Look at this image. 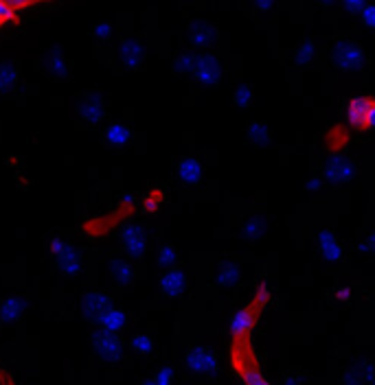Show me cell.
<instances>
[{"instance_id":"obj_1","label":"cell","mask_w":375,"mask_h":385,"mask_svg":"<svg viewBox=\"0 0 375 385\" xmlns=\"http://www.w3.org/2000/svg\"><path fill=\"white\" fill-rule=\"evenodd\" d=\"M231 366L244 385H272L261 372L259 359L253 346V337H233Z\"/></svg>"},{"instance_id":"obj_2","label":"cell","mask_w":375,"mask_h":385,"mask_svg":"<svg viewBox=\"0 0 375 385\" xmlns=\"http://www.w3.org/2000/svg\"><path fill=\"white\" fill-rule=\"evenodd\" d=\"M268 302H270V289L266 283H261L255 289L248 304H244L239 311H235V315L231 318V335L233 337H250L259 318H261L263 309L268 307Z\"/></svg>"},{"instance_id":"obj_3","label":"cell","mask_w":375,"mask_h":385,"mask_svg":"<svg viewBox=\"0 0 375 385\" xmlns=\"http://www.w3.org/2000/svg\"><path fill=\"white\" fill-rule=\"evenodd\" d=\"M51 256L55 261V267L62 276H77L79 271H81V256L77 252V247L71 243V241H66L62 237H53L51 239Z\"/></svg>"},{"instance_id":"obj_4","label":"cell","mask_w":375,"mask_h":385,"mask_svg":"<svg viewBox=\"0 0 375 385\" xmlns=\"http://www.w3.org/2000/svg\"><path fill=\"white\" fill-rule=\"evenodd\" d=\"M329 57H332V64L338 68V71H360L364 66V49L354 40H338L332 51H329Z\"/></svg>"},{"instance_id":"obj_5","label":"cell","mask_w":375,"mask_h":385,"mask_svg":"<svg viewBox=\"0 0 375 385\" xmlns=\"http://www.w3.org/2000/svg\"><path fill=\"white\" fill-rule=\"evenodd\" d=\"M121 241H123V250L129 261H143L147 254V232L143 223H123L121 228Z\"/></svg>"},{"instance_id":"obj_6","label":"cell","mask_w":375,"mask_h":385,"mask_svg":"<svg viewBox=\"0 0 375 385\" xmlns=\"http://www.w3.org/2000/svg\"><path fill=\"white\" fill-rule=\"evenodd\" d=\"M108 112V97L101 93H86L79 97L77 101V117L79 121L88 123V125H99L105 119Z\"/></svg>"},{"instance_id":"obj_7","label":"cell","mask_w":375,"mask_h":385,"mask_svg":"<svg viewBox=\"0 0 375 385\" xmlns=\"http://www.w3.org/2000/svg\"><path fill=\"white\" fill-rule=\"evenodd\" d=\"M222 59L215 53H197L193 66V79L200 85H217L222 79Z\"/></svg>"},{"instance_id":"obj_8","label":"cell","mask_w":375,"mask_h":385,"mask_svg":"<svg viewBox=\"0 0 375 385\" xmlns=\"http://www.w3.org/2000/svg\"><path fill=\"white\" fill-rule=\"evenodd\" d=\"M147 59V47L139 37H123L117 47V61L127 71H139Z\"/></svg>"},{"instance_id":"obj_9","label":"cell","mask_w":375,"mask_h":385,"mask_svg":"<svg viewBox=\"0 0 375 385\" xmlns=\"http://www.w3.org/2000/svg\"><path fill=\"white\" fill-rule=\"evenodd\" d=\"M185 366L189 372L193 374H204L211 377L217 372L219 364H217V355L207 348V346H191L185 355Z\"/></svg>"},{"instance_id":"obj_10","label":"cell","mask_w":375,"mask_h":385,"mask_svg":"<svg viewBox=\"0 0 375 385\" xmlns=\"http://www.w3.org/2000/svg\"><path fill=\"white\" fill-rule=\"evenodd\" d=\"M93 348L97 353V357L103 361V364H117V361L123 357V342L121 337L108 331H97L93 335Z\"/></svg>"},{"instance_id":"obj_11","label":"cell","mask_w":375,"mask_h":385,"mask_svg":"<svg viewBox=\"0 0 375 385\" xmlns=\"http://www.w3.org/2000/svg\"><path fill=\"white\" fill-rule=\"evenodd\" d=\"M110 307H112V298L99 289L86 291L79 298V315L83 320H91V322H99V318Z\"/></svg>"},{"instance_id":"obj_12","label":"cell","mask_w":375,"mask_h":385,"mask_svg":"<svg viewBox=\"0 0 375 385\" xmlns=\"http://www.w3.org/2000/svg\"><path fill=\"white\" fill-rule=\"evenodd\" d=\"M323 175L327 182H332V184H349L351 179L356 177V167L342 153L329 155L325 162V169H323Z\"/></svg>"},{"instance_id":"obj_13","label":"cell","mask_w":375,"mask_h":385,"mask_svg":"<svg viewBox=\"0 0 375 385\" xmlns=\"http://www.w3.org/2000/svg\"><path fill=\"white\" fill-rule=\"evenodd\" d=\"M187 40L191 47L195 49H213L215 44H217V31L213 25H209L207 20H191V25H189V31H187Z\"/></svg>"},{"instance_id":"obj_14","label":"cell","mask_w":375,"mask_h":385,"mask_svg":"<svg viewBox=\"0 0 375 385\" xmlns=\"http://www.w3.org/2000/svg\"><path fill=\"white\" fill-rule=\"evenodd\" d=\"M371 101H373V97L364 95V97H354V99L347 103L345 119H347V123H349L351 129H356V131H369L367 129V117H369Z\"/></svg>"},{"instance_id":"obj_15","label":"cell","mask_w":375,"mask_h":385,"mask_svg":"<svg viewBox=\"0 0 375 385\" xmlns=\"http://www.w3.org/2000/svg\"><path fill=\"white\" fill-rule=\"evenodd\" d=\"M40 66H42V71L47 73L51 79H55V81L69 79V75H71L69 61H66V57H64V53H62V49H59V47L49 49L47 53H44V57H42Z\"/></svg>"},{"instance_id":"obj_16","label":"cell","mask_w":375,"mask_h":385,"mask_svg":"<svg viewBox=\"0 0 375 385\" xmlns=\"http://www.w3.org/2000/svg\"><path fill=\"white\" fill-rule=\"evenodd\" d=\"M316 245L321 256L329 263V265H338L342 259V245L338 241V237L329 230V228H321L316 232Z\"/></svg>"},{"instance_id":"obj_17","label":"cell","mask_w":375,"mask_h":385,"mask_svg":"<svg viewBox=\"0 0 375 385\" xmlns=\"http://www.w3.org/2000/svg\"><path fill=\"white\" fill-rule=\"evenodd\" d=\"M187 289V274L180 267H171L161 276V291L167 298H178Z\"/></svg>"},{"instance_id":"obj_18","label":"cell","mask_w":375,"mask_h":385,"mask_svg":"<svg viewBox=\"0 0 375 385\" xmlns=\"http://www.w3.org/2000/svg\"><path fill=\"white\" fill-rule=\"evenodd\" d=\"M241 276H244V271H241V265L235 261H222L215 267V283L222 289H231V287L239 285Z\"/></svg>"},{"instance_id":"obj_19","label":"cell","mask_w":375,"mask_h":385,"mask_svg":"<svg viewBox=\"0 0 375 385\" xmlns=\"http://www.w3.org/2000/svg\"><path fill=\"white\" fill-rule=\"evenodd\" d=\"M29 307V300L25 296H9L0 304V322L3 324H16Z\"/></svg>"},{"instance_id":"obj_20","label":"cell","mask_w":375,"mask_h":385,"mask_svg":"<svg viewBox=\"0 0 375 385\" xmlns=\"http://www.w3.org/2000/svg\"><path fill=\"white\" fill-rule=\"evenodd\" d=\"M349 143H351V134L347 125H334L325 134V147L332 155H340L349 147Z\"/></svg>"},{"instance_id":"obj_21","label":"cell","mask_w":375,"mask_h":385,"mask_svg":"<svg viewBox=\"0 0 375 385\" xmlns=\"http://www.w3.org/2000/svg\"><path fill=\"white\" fill-rule=\"evenodd\" d=\"M108 274L117 285H121L125 289L134 285V267H132V263H127L125 259H110Z\"/></svg>"},{"instance_id":"obj_22","label":"cell","mask_w":375,"mask_h":385,"mask_svg":"<svg viewBox=\"0 0 375 385\" xmlns=\"http://www.w3.org/2000/svg\"><path fill=\"white\" fill-rule=\"evenodd\" d=\"M175 173H178V179L187 186H197L202 179V165L195 158H183L175 167Z\"/></svg>"},{"instance_id":"obj_23","label":"cell","mask_w":375,"mask_h":385,"mask_svg":"<svg viewBox=\"0 0 375 385\" xmlns=\"http://www.w3.org/2000/svg\"><path fill=\"white\" fill-rule=\"evenodd\" d=\"M99 328L101 331H108V333H115V335H119L121 331H125V326H127V315H125V311L123 309H119V307H110L101 318H99Z\"/></svg>"},{"instance_id":"obj_24","label":"cell","mask_w":375,"mask_h":385,"mask_svg":"<svg viewBox=\"0 0 375 385\" xmlns=\"http://www.w3.org/2000/svg\"><path fill=\"white\" fill-rule=\"evenodd\" d=\"M103 141L112 149H127L129 143H132V131H129V127H125L121 123H112V125L105 127Z\"/></svg>"},{"instance_id":"obj_25","label":"cell","mask_w":375,"mask_h":385,"mask_svg":"<svg viewBox=\"0 0 375 385\" xmlns=\"http://www.w3.org/2000/svg\"><path fill=\"white\" fill-rule=\"evenodd\" d=\"M20 81L18 66L13 61H0V93L11 95Z\"/></svg>"},{"instance_id":"obj_26","label":"cell","mask_w":375,"mask_h":385,"mask_svg":"<svg viewBox=\"0 0 375 385\" xmlns=\"http://www.w3.org/2000/svg\"><path fill=\"white\" fill-rule=\"evenodd\" d=\"M165 203V189L158 184V186H151L143 199H141V213L145 215H154V213H158V208Z\"/></svg>"},{"instance_id":"obj_27","label":"cell","mask_w":375,"mask_h":385,"mask_svg":"<svg viewBox=\"0 0 375 385\" xmlns=\"http://www.w3.org/2000/svg\"><path fill=\"white\" fill-rule=\"evenodd\" d=\"M246 138H248L253 145H257V147H268L270 141H272V134H270V127H268L266 123L255 121V123H250L248 129H246Z\"/></svg>"},{"instance_id":"obj_28","label":"cell","mask_w":375,"mask_h":385,"mask_svg":"<svg viewBox=\"0 0 375 385\" xmlns=\"http://www.w3.org/2000/svg\"><path fill=\"white\" fill-rule=\"evenodd\" d=\"M241 232H244V237L248 241L261 239L263 235H266V217H263V215H250L244 221V228H241Z\"/></svg>"},{"instance_id":"obj_29","label":"cell","mask_w":375,"mask_h":385,"mask_svg":"<svg viewBox=\"0 0 375 385\" xmlns=\"http://www.w3.org/2000/svg\"><path fill=\"white\" fill-rule=\"evenodd\" d=\"M129 348H132V353L139 355V357H147L154 350V339L149 335L139 333V335H134V337L129 339Z\"/></svg>"},{"instance_id":"obj_30","label":"cell","mask_w":375,"mask_h":385,"mask_svg":"<svg viewBox=\"0 0 375 385\" xmlns=\"http://www.w3.org/2000/svg\"><path fill=\"white\" fill-rule=\"evenodd\" d=\"M314 53H316L314 42H312V40H303V42L299 44V49L294 51V64H296V66H307V64H312Z\"/></svg>"},{"instance_id":"obj_31","label":"cell","mask_w":375,"mask_h":385,"mask_svg":"<svg viewBox=\"0 0 375 385\" xmlns=\"http://www.w3.org/2000/svg\"><path fill=\"white\" fill-rule=\"evenodd\" d=\"M195 55L197 53H180L173 59V73L175 75H193V66H195Z\"/></svg>"},{"instance_id":"obj_32","label":"cell","mask_w":375,"mask_h":385,"mask_svg":"<svg viewBox=\"0 0 375 385\" xmlns=\"http://www.w3.org/2000/svg\"><path fill=\"white\" fill-rule=\"evenodd\" d=\"M253 99H255V93H253V85L250 83H239L233 93V101L237 107H250L253 105Z\"/></svg>"},{"instance_id":"obj_33","label":"cell","mask_w":375,"mask_h":385,"mask_svg":"<svg viewBox=\"0 0 375 385\" xmlns=\"http://www.w3.org/2000/svg\"><path fill=\"white\" fill-rule=\"evenodd\" d=\"M93 35L99 44H110V40H112L115 35V27H112V22L110 20H101L97 22V25L93 27Z\"/></svg>"},{"instance_id":"obj_34","label":"cell","mask_w":375,"mask_h":385,"mask_svg":"<svg viewBox=\"0 0 375 385\" xmlns=\"http://www.w3.org/2000/svg\"><path fill=\"white\" fill-rule=\"evenodd\" d=\"M175 261H178V252H175L169 243L158 247V267L171 269V267H175Z\"/></svg>"},{"instance_id":"obj_35","label":"cell","mask_w":375,"mask_h":385,"mask_svg":"<svg viewBox=\"0 0 375 385\" xmlns=\"http://www.w3.org/2000/svg\"><path fill=\"white\" fill-rule=\"evenodd\" d=\"M9 22H20V13L13 9L11 0H0V29L7 27Z\"/></svg>"},{"instance_id":"obj_36","label":"cell","mask_w":375,"mask_h":385,"mask_svg":"<svg viewBox=\"0 0 375 385\" xmlns=\"http://www.w3.org/2000/svg\"><path fill=\"white\" fill-rule=\"evenodd\" d=\"M360 20H362V25L367 29H373L375 31V5L373 3H367V7L360 13Z\"/></svg>"},{"instance_id":"obj_37","label":"cell","mask_w":375,"mask_h":385,"mask_svg":"<svg viewBox=\"0 0 375 385\" xmlns=\"http://www.w3.org/2000/svg\"><path fill=\"white\" fill-rule=\"evenodd\" d=\"M154 381H156V385H171L173 383V370L169 366H163L156 377H154Z\"/></svg>"},{"instance_id":"obj_38","label":"cell","mask_w":375,"mask_h":385,"mask_svg":"<svg viewBox=\"0 0 375 385\" xmlns=\"http://www.w3.org/2000/svg\"><path fill=\"white\" fill-rule=\"evenodd\" d=\"M342 7H345V11H349V13H354V16L358 13V16H360L362 9L367 7V3H364V0H347V3H345Z\"/></svg>"},{"instance_id":"obj_39","label":"cell","mask_w":375,"mask_h":385,"mask_svg":"<svg viewBox=\"0 0 375 385\" xmlns=\"http://www.w3.org/2000/svg\"><path fill=\"white\" fill-rule=\"evenodd\" d=\"M303 189H305L307 193H316V191L323 189V179H321L318 175H314V177H310V179H305Z\"/></svg>"},{"instance_id":"obj_40","label":"cell","mask_w":375,"mask_h":385,"mask_svg":"<svg viewBox=\"0 0 375 385\" xmlns=\"http://www.w3.org/2000/svg\"><path fill=\"white\" fill-rule=\"evenodd\" d=\"M367 129H375V97L371 101V107H369V117H367Z\"/></svg>"},{"instance_id":"obj_41","label":"cell","mask_w":375,"mask_h":385,"mask_svg":"<svg viewBox=\"0 0 375 385\" xmlns=\"http://www.w3.org/2000/svg\"><path fill=\"white\" fill-rule=\"evenodd\" d=\"M349 298H351V289H349V287H340V289L336 291V300L347 302Z\"/></svg>"},{"instance_id":"obj_42","label":"cell","mask_w":375,"mask_h":385,"mask_svg":"<svg viewBox=\"0 0 375 385\" xmlns=\"http://www.w3.org/2000/svg\"><path fill=\"white\" fill-rule=\"evenodd\" d=\"M0 385H16L13 379H11V374L7 370H3V368H0Z\"/></svg>"},{"instance_id":"obj_43","label":"cell","mask_w":375,"mask_h":385,"mask_svg":"<svg viewBox=\"0 0 375 385\" xmlns=\"http://www.w3.org/2000/svg\"><path fill=\"white\" fill-rule=\"evenodd\" d=\"M364 245L369 247V250H371V252H375V230H371V232H369V237H367Z\"/></svg>"},{"instance_id":"obj_44","label":"cell","mask_w":375,"mask_h":385,"mask_svg":"<svg viewBox=\"0 0 375 385\" xmlns=\"http://www.w3.org/2000/svg\"><path fill=\"white\" fill-rule=\"evenodd\" d=\"M255 9H259V11H270V9H275V5L272 3H257Z\"/></svg>"},{"instance_id":"obj_45","label":"cell","mask_w":375,"mask_h":385,"mask_svg":"<svg viewBox=\"0 0 375 385\" xmlns=\"http://www.w3.org/2000/svg\"><path fill=\"white\" fill-rule=\"evenodd\" d=\"M283 385H299V381L294 377H285L283 379Z\"/></svg>"},{"instance_id":"obj_46","label":"cell","mask_w":375,"mask_h":385,"mask_svg":"<svg viewBox=\"0 0 375 385\" xmlns=\"http://www.w3.org/2000/svg\"><path fill=\"white\" fill-rule=\"evenodd\" d=\"M141 385H156V381H154V379H145Z\"/></svg>"},{"instance_id":"obj_47","label":"cell","mask_w":375,"mask_h":385,"mask_svg":"<svg viewBox=\"0 0 375 385\" xmlns=\"http://www.w3.org/2000/svg\"><path fill=\"white\" fill-rule=\"evenodd\" d=\"M373 385H375V379H373Z\"/></svg>"},{"instance_id":"obj_48","label":"cell","mask_w":375,"mask_h":385,"mask_svg":"<svg viewBox=\"0 0 375 385\" xmlns=\"http://www.w3.org/2000/svg\"><path fill=\"white\" fill-rule=\"evenodd\" d=\"M0 326H3V322H0Z\"/></svg>"}]
</instances>
